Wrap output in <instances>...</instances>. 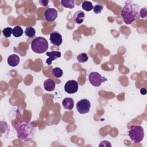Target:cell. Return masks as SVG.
<instances>
[{"label": "cell", "mask_w": 147, "mask_h": 147, "mask_svg": "<svg viewBox=\"0 0 147 147\" xmlns=\"http://www.w3.org/2000/svg\"><path fill=\"white\" fill-rule=\"evenodd\" d=\"M121 16L126 25L131 24L140 17V6L132 1H125L121 11Z\"/></svg>", "instance_id": "cell-1"}, {"label": "cell", "mask_w": 147, "mask_h": 147, "mask_svg": "<svg viewBox=\"0 0 147 147\" xmlns=\"http://www.w3.org/2000/svg\"><path fill=\"white\" fill-rule=\"evenodd\" d=\"M16 130L18 138L25 141L34 137L36 129L30 123L24 122L17 128Z\"/></svg>", "instance_id": "cell-2"}, {"label": "cell", "mask_w": 147, "mask_h": 147, "mask_svg": "<svg viewBox=\"0 0 147 147\" xmlns=\"http://www.w3.org/2000/svg\"><path fill=\"white\" fill-rule=\"evenodd\" d=\"M32 50L37 53H43L48 48V42L47 40L42 37L35 38L31 42Z\"/></svg>", "instance_id": "cell-3"}, {"label": "cell", "mask_w": 147, "mask_h": 147, "mask_svg": "<svg viewBox=\"0 0 147 147\" xmlns=\"http://www.w3.org/2000/svg\"><path fill=\"white\" fill-rule=\"evenodd\" d=\"M129 136L130 140L134 143L140 142L144 137V130L140 125L131 126L129 131Z\"/></svg>", "instance_id": "cell-4"}, {"label": "cell", "mask_w": 147, "mask_h": 147, "mask_svg": "<svg viewBox=\"0 0 147 147\" xmlns=\"http://www.w3.org/2000/svg\"><path fill=\"white\" fill-rule=\"evenodd\" d=\"M88 80L90 83L95 87H99L102 83L107 81V79L97 72H92L88 76Z\"/></svg>", "instance_id": "cell-5"}, {"label": "cell", "mask_w": 147, "mask_h": 147, "mask_svg": "<svg viewBox=\"0 0 147 147\" xmlns=\"http://www.w3.org/2000/svg\"><path fill=\"white\" fill-rule=\"evenodd\" d=\"M90 102L87 99H82L76 103V109L80 114H86L90 111Z\"/></svg>", "instance_id": "cell-6"}, {"label": "cell", "mask_w": 147, "mask_h": 147, "mask_svg": "<svg viewBox=\"0 0 147 147\" xmlns=\"http://www.w3.org/2000/svg\"><path fill=\"white\" fill-rule=\"evenodd\" d=\"M78 83L75 80L67 81L64 85L65 91L69 94L76 93L78 90Z\"/></svg>", "instance_id": "cell-7"}, {"label": "cell", "mask_w": 147, "mask_h": 147, "mask_svg": "<svg viewBox=\"0 0 147 147\" xmlns=\"http://www.w3.org/2000/svg\"><path fill=\"white\" fill-rule=\"evenodd\" d=\"M44 17L47 21L53 22L57 17V11L55 8H48L44 12Z\"/></svg>", "instance_id": "cell-8"}, {"label": "cell", "mask_w": 147, "mask_h": 147, "mask_svg": "<svg viewBox=\"0 0 147 147\" xmlns=\"http://www.w3.org/2000/svg\"><path fill=\"white\" fill-rule=\"evenodd\" d=\"M49 36V40L53 45L59 47L61 44L63 42L62 36L59 32H53L50 34Z\"/></svg>", "instance_id": "cell-9"}, {"label": "cell", "mask_w": 147, "mask_h": 147, "mask_svg": "<svg viewBox=\"0 0 147 147\" xmlns=\"http://www.w3.org/2000/svg\"><path fill=\"white\" fill-rule=\"evenodd\" d=\"M46 55L49 56V58L46 60V63L48 65H50L52 64V61L55 60L57 58L61 57V53L60 51H51L47 52L46 53Z\"/></svg>", "instance_id": "cell-10"}, {"label": "cell", "mask_w": 147, "mask_h": 147, "mask_svg": "<svg viewBox=\"0 0 147 147\" xmlns=\"http://www.w3.org/2000/svg\"><path fill=\"white\" fill-rule=\"evenodd\" d=\"M85 19V14L83 11L79 10L76 11L73 17V20L75 23L77 24H80L83 23Z\"/></svg>", "instance_id": "cell-11"}, {"label": "cell", "mask_w": 147, "mask_h": 147, "mask_svg": "<svg viewBox=\"0 0 147 147\" xmlns=\"http://www.w3.org/2000/svg\"><path fill=\"white\" fill-rule=\"evenodd\" d=\"M20 57L16 54H12L10 55L7 59L8 64L11 67H16L20 63Z\"/></svg>", "instance_id": "cell-12"}, {"label": "cell", "mask_w": 147, "mask_h": 147, "mask_svg": "<svg viewBox=\"0 0 147 147\" xmlns=\"http://www.w3.org/2000/svg\"><path fill=\"white\" fill-rule=\"evenodd\" d=\"M56 83L52 79H48L44 82V89L47 91H52L55 89Z\"/></svg>", "instance_id": "cell-13"}, {"label": "cell", "mask_w": 147, "mask_h": 147, "mask_svg": "<svg viewBox=\"0 0 147 147\" xmlns=\"http://www.w3.org/2000/svg\"><path fill=\"white\" fill-rule=\"evenodd\" d=\"M62 105L65 109L71 110L74 108V100L71 98H65L63 100Z\"/></svg>", "instance_id": "cell-14"}, {"label": "cell", "mask_w": 147, "mask_h": 147, "mask_svg": "<svg viewBox=\"0 0 147 147\" xmlns=\"http://www.w3.org/2000/svg\"><path fill=\"white\" fill-rule=\"evenodd\" d=\"M12 34L15 37H20L23 34V29L20 26H16L12 30Z\"/></svg>", "instance_id": "cell-15"}, {"label": "cell", "mask_w": 147, "mask_h": 147, "mask_svg": "<svg viewBox=\"0 0 147 147\" xmlns=\"http://www.w3.org/2000/svg\"><path fill=\"white\" fill-rule=\"evenodd\" d=\"M61 5L66 8L73 9L75 7V2L73 0H61Z\"/></svg>", "instance_id": "cell-16"}, {"label": "cell", "mask_w": 147, "mask_h": 147, "mask_svg": "<svg viewBox=\"0 0 147 147\" xmlns=\"http://www.w3.org/2000/svg\"><path fill=\"white\" fill-rule=\"evenodd\" d=\"M82 9L87 11H90L93 9V5L92 3L90 1H84L82 4Z\"/></svg>", "instance_id": "cell-17"}, {"label": "cell", "mask_w": 147, "mask_h": 147, "mask_svg": "<svg viewBox=\"0 0 147 147\" xmlns=\"http://www.w3.org/2000/svg\"><path fill=\"white\" fill-rule=\"evenodd\" d=\"M25 34L29 38H32L35 36L36 30L33 27L28 26L25 29Z\"/></svg>", "instance_id": "cell-18"}, {"label": "cell", "mask_w": 147, "mask_h": 147, "mask_svg": "<svg viewBox=\"0 0 147 147\" xmlns=\"http://www.w3.org/2000/svg\"><path fill=\"white\" fill-rule=\"evenodd\" d=\"M52 75L54 77L59 78L63 76V70L60 68L55 67V68H53V69L52 71Z\"/></svg>", "instance_id": "cell-19"}, {"label": "cell", "mask_w": 147, "mask_h": 147, "mask_svg": "<svg viewBox=\"0 0 147 147\" xmlns=\"http://www.w3.org/2000/svg\"><path fill=\"white\" fill-rule=\"evenodd\" d=\"M76 58L79 63H85L88 60V56L86 53H81L79 54Z\"/></svg>", "instance_id": "cell-20"}, {"label": "cell", "mask_w": 147, "mask_h": 147, "mask_svg": "<svg viewBox=\"0 0 147 147\" xmlns=\"http://www.w3.org/2000/svg\"><path fill=\"white\" fill-rule=\"evenodd\" d=\"M12 30H13V29L11 28L6 27L2 30V34L5 37L9 38L11 36V34L12 33Z\"/></svg>", "instance_id": "cell-21"}, {"label": "cell", "mask_w": 147, "mask_h": 147, "mask_svg": "<svg viewBox=\"0 0 147 147\" xmlns=\"http://www.w3.org/2000/svg\"><path fill=\"white\" fill-rule=\"evenodd\" d=\"M103 6L102 5H96L95 6H94V7H93V11L95 14H99L103 10Z\"/></svg>", "instance_id": "cell-22"}, {"label": "cell", "mask_w": 147, "mask_h": 147, "mask_svg": "<svg viewBox=\"0 0 147 147\" xmlns=\"http://www.w3.org/2000/svg\"><path fill=\"white\" fill-rule=\"evenodd\" d=\"M99 146H111V145L108 141H103L100 142Z\"/></svg>", "instance_id": "cell-23"}, {"label": "cell", "mask_w": 147, "mask_h": 147, "mask_svg": "<svg viewBox=\"0 0 147 147\" xmlns=\"http://www.w3.org/2000/svg\"><path fill=\"white\" fill-rule=\"evenodd\" d=\"M39 3L41 4V5L43 6H46L48 5V1H39Z\"/></svg>", "instance_id": "cell-24"}, {"label": "cell", "mask_w": 147, "mask_h": 147, "mask_svg": "<svg viewBox=\"0 0 147 147\" xmlns=\"http://www.w3.org/2000/svg\"><path fill=\"white\" fill-rule=\"evenodd\" d=\"M140 92H141V94L145 95V94H146V90L145 88H141V90H140Z\"/></svg>", "instance_id": "cell-25"}]
</instances>
